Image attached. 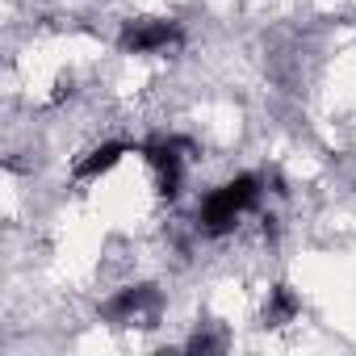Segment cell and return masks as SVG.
Returning <instances> with one entry per match:
<instances>
[{
    "label": "cell",
    "instance_id": "obj_5",
    "mask_svg": "<svg viewBox=\"0 0 356 356\" xmlns=\"http://www.w3.org/2000/svg\"><path fill=\"white\" fill-rule=\"evenodd\" d=\"M134 147L126 143V138H105V143H97L92 151H84L80 159H76V168H72V176L76 181H97V176H105V172H113L126 155H130Z\"/></svg>",
    "mask_w": 356,
    "mask_h": 356
},
{
    "label": "cell",
    "instance_id": "obj_4",
    "mask_svg": "<svg viewBox=\"0 0 356 356\" xmlns=\"http://www.w3.org/2000/svg\"><path fill=\"white\" fill-rule=\"evenodd\" d=\"M138 151L147 155V163L155 172L159 197L163 202H176V197H181V189H185V159H189L185 151H189V143L185 138H155V143H147Z\"/></svg>",
    "mask_w": 356,
    "mask_h": 356
},
{
    "label": "cell",
    "instance_id": "obj_6",
    "mask_svg": "<svg viewBox=\"0 0 356 356\" xmlns=\"http://www.w3.org/2000/svg\"><path fill=\"white\" fill-rule=\"evenodd\" d=\"M302 314V298L289 289V285H273L268 289V302H264V327H285V323H293Z\"/></svg>",
    "mask_w": 356,
    "mask_h": 356
},
{
    "label": "cell",
    "instance_id": "obj_2",
    "mask_svg": "<svg viewBox=\"0 0 356 356\" xmlns=\"http://www.w3.org/2000/svg\"><path fill=\"white\" fill-rule=\"evenodd\" d=\"M159 310H163V293L155 285H126L118 289L105 306H101V318L109 327H155L159 323Z\"/></svg>",
    "mask_w": 356,
    "mask_h": 356
},
{
    "label": "cell",
    "instance_id": "obj_1",
    "mask_svg": "<svg viewBox=\"0 0 356 356\" xmlns=\"http://www.w3.org/2000/svg\"><path fill=\"white\" fill-rule=\"evenodd\" d=\"M260 176L256 172H239V176H231V181H222L218 189H210L206 197H202V206H197V227H202V235H210V239H222V235H231L235 227H239V218L248 214V210H256V202H260Z\"/></svg>",
    "mask_w": 356,
    "mask_h": 356
},
{
    "label": "cell",
    "instance_id": "obj_3",
    "mask_svg": "<svg viewBox=\"0 0 356 356\" xmlns=\"http://www.w3.org/2000/svg\"><path fill=\"white\" fill-rule=\"evenodd\" d=\"M181 42H185V30L172 17H134L118 34V51L122 55H159V51H172Z\"/></svg>",
    "mask_w": 356,
    "mask_h": 356
}]
</instances>
